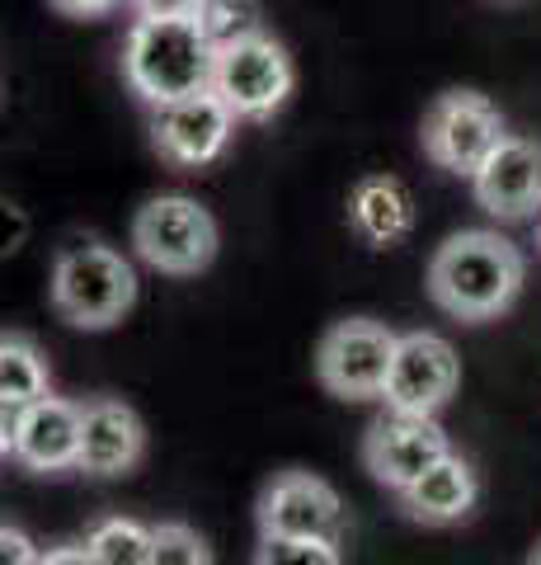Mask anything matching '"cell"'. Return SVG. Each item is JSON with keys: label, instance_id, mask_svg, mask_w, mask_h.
<instances>
[{"label": "cell", "instance_id": "17", "mask_svg": "<svg viewBox=\"0 0 541 565\" xmlns=\"http://www.w3.org/2000/svg\"><path fill=\"white\" fill-rule=\"evenodd\" d=\"M43 396H47V359L29 334H6L0 340V434L14 429V419Z\"/></svg>", "mask_w": 541, "mask_h": 565}, {"label": "cell", "instance_id": "21", "mask_svg": "<svg viewBox=\"0 0 541 565\" xmlns=\"http://www.w3.org/2000/svg\"><path fill=\"white\" fill-rule=\"evenodd\" d=\"M147 565H213V552L188 523H155Z\"/></svg>", "mask_w": 541, "mask_h": 565}, {"label": "cell", "instance_id": "12", "mask_svg": "<svg viewBox=\"0 0 541 565\" xmlns=\"http://www.w3.org/2000/svg\"><path fill=\"white\" fill-rule=\"evenodd\" d=\"M470 193L499 222H522L541 212V141L504 137L470 174Z\"/></svg>", "mask_w": 541, "mask_h": 565}, {"label": "cell", "instance_id": "15", "mask_svg": "<svg viewBox=\"0 0 541 565\" xmlns=\"http://www.w3.org/2000/svg\"><path fill=\"white\" fill-rule=\"evenodd\" d=\"M476 471H470L466 457L447 452L443 462H433L410 490H400V509L414 519V523H429V527H443V523H457L476 509Z\"/></svg>", "mask_w": 541, "mask_h": 565}, {"label": "cell", "instance_id": "14", "mask_svg": "<svg viewBox=\"0 0 541 565\" xmlns=\"http://www.w3.org/2000/svg\"><path fill=\"white\" fill-rule=\"evenodd\" d=\"M147 452V424L128 401L95 396L80 405V462L76 471L85 476H128Z\"/></svg>", "mask_w": 541, "mask_h": 565}, {"label": "cell", "instance_id": "19", "mask_svg": "<svg viewBox=\"0 0 541 565\" xmlns=\"http://www.w3.org/2000/svg\"><path fill=\"white\" fill-rule=\"evenodd\" d=\"M194 20L213 47H231L240 39L264 33V10H259V0H203Z\"/></svg>", "mask_w": 541, "mask_h": 565}, {"label": "cell", "instance_id": "4", "mask_svg": "<svg viewBox=\"0 0 541 565\" xmlns=\"http://www.w3.org/2000/svg\"><path fill=\"white\" fill-rule=\"evenodd\" d=\"M132 250L155 274L188 278L217 259V222L188 193H161L132 217Z\"/></svg>", "mask_w": 541, "mask_h": 565}, {"label": "cell", "instance_id": "16", "mask_svg": "<svg viewBox=\"0 0 541 565\" xmlns=\"http://www.w3.org/2000/svg\"><path fill=\"white\" fill-rule=\"evenodd\" d=\"M348 226L368 241V245H396L410 236L414 226V199L396 174H368L358 180V189L348 193Z\"/></svg>", "mask_w": 541, "mask_h": 565}, {"label": "cell", "instance_id": "25", "mask_svg": "<svg viewBox=\"0 0 541 565\" xmlns=\"http://www.w3.org/2000/svg\"><path fill=\"white\" fill-rule=\"evenodd\" d=\"M39 565H99V561L90 556V546H47Z\"/></svg>", "mask_w": 541, "mask_h": 565}, {"label": "cell", "instance_id": "1", "mask_svg": "<svg viewBox=\"0 0 541 565\" xmlns=\"http://www.w3.org/2000/svg\"><path fill=\"white\" fill-rule=\"evenodd\" d=\"M522 250L499 232H457L429 259V297L452 321L480 326L504 316L522 292Z\"/></svg>", "mask_w": 541, "mask_h": 565}, {"label": "cell", "instance_id": "20", "mask_svg": "<svg viewBox=\"0 0 541 565\" xmlns=\"http://www.w3.org/2000/svg\"><path fill=\"white\" fill-rule=\"evenodd\" d=\"M255 565H344V556L325 537H259Z\"/></svg>", "mask_w": 541, "mask_h": 565}, {"label": "cell", "instance_id": "6", "mask_svg": "<svg viewBox=\"0 0 541 565\" xmlns=\"http://www.w3.org/2000/svg\"><path fill=\"white\" fill-rule=\"evenodd\" d=\"M400 334H391L381 321L368 316H348L321 334L316 349V377L329 396L339 401H372L387 392L391 363H396Z\"/></svg>", "mask_w": 541, "mask_h": 565}, {"label": "cell", "instance_id": "23", "mask_svg": "<svg viewBox=\"0 0 541 565\" xmlns=\"http://www.w3.org/2000/svg\"><path fill=\"white\" fill-rule=\"evenodd\" d=\"M39 546L29 542V533H20V527H0V565H39Z\"/></svg>", "mask_w": 541, "mask_h": 565}, {"label": "cell", "instance_id": "7", "mask_svg": "<svg viewBox=\"0 0 541 565\" xmlns=\"http://www.w3.org/2000/svg\"><path fill=\"white\" fill-rule=\"evenodd\" d=\"M424 156L439 170H452V174H476L480 161L490 156L495 147L509 132H504V118L499 109L485 95L476 90H447L429 104L424 114Z\"/></svg>", "mask_w": 541, "mask_h": 565}, {"label": "cell", "instance_id": "11", "mask_svg": "<svg viewBox=\"0 0 541 565\" xmlns=\"http://www.w3.org/2000/svg\"><path fill=\"white\" fill-rule=\"evenodd\" d=\"M259 537H325L339 542L344 533V500L335 486L311 471H283L273 476L259 494Z\"/></svg>", "mask_w": 541, "mask_h": 565}, {"label": "cell", "instance_id": "10", "mask_svg": "<svg viewBox=\"0 0 541 565\" xmlns=\"http://www.w3.org/2000/svg\"><path fill=\"white\" fill-rule=\"evenodd\" d=\"M452 452L447 434L439 429L433 415H381L368 438H363V467L372 471V481H381L387 490H410L419 476H424L433 462H443Z\"/></svg>", "mask_w": 541, "mask_h": 565}, {"label": "cell", "instance_id": "5", "mask_svg": "<svg viewBox=\"0 0 541 565\" xmlns=\"http://www.w3.org/2000/svg\"><path fill=\"white\" fill-rule=\"evenodd\" d=\"M296 85V71L288 47L269 39V33H255V39H240L231 47H217L213 62V90L226 99L240 122H259L273 118L288 104Z\"/></svg>", "mask_w": 541, "mask_h": 565}, {"label": "cell", "instance_id": "24", "mask_svg": "<svg viewBox=\"0 0 541 565\" xmlns=\"http://www.w3.org/2000/svg\"><path fill=\"white\" fill-rule=\"evenodd\" d=\"M62 14H72V20H95V14H109L113 6H123V0H52Z\"/></svg>", "mask_w": 541, "mask_h": 565}, {"label": "cell", "instance_id": "22", "mask_svg": "<svg viewBox=\"0 0 541 565\" xmlns=\"http://www.w3.org/2000/svg\"><path fill=\"white\" fill-rule=\"evenodd\" d=\"M137 20H194L203 0H128Z\"/></svg>", "mask_w": 541, "mask_h": 565}, {"label": "cell", "instance_id": "3", "mask_svg": "<svg viewBox=\"0 0 541 565\" xmlns=\"http://www.w3.org/2000/svg\"><path fill=\"white\" fill-rule=\"evenodd\" d=\"M137 302V274L132 264L95 236H80L62 245L52 264V307L76 330H109Z\"/></svg>", "mask_w": 541, "mask_h": 565}, {"label": "cell", "instance_id": "2", "mask_svg": "<svg viewBox=\"0 0 541 565\" xmlns=\"http://www.w3.org/2000/svg\"><path fill=\"white\" fill-rule=\"evenodd\" d=\"M213 62L217 47L207 43L198 20H137L123 43V76L151 109L213 90Z\"/></svg>", "mask_w": 541, "mask_h": 565}, {"label": "cell", "instance_id": "8", "mask_svg": "<svg viewBox=\"0 0 541 565\" xmlns=\"http://www.w3.org/2000/svg\"><path fill=\"white\" fill-rule=\"evenodd\" d=\"M457 382H462L457 349L443 334L414 330V334H400L381 401H387V411H400V415H439L452 401V392H457Z\"/></svg>", "mask_w": 541, "mask_h": 565}, {"label": "cell", "instance_id": "26", "mask_svg": "<svg viewBox=\"0 0 541 565\" xmlns=\"http://www.w3.org/2000/svg\"><path fill=\"white\" fill-rule=\"evenodd\" d=\"M532 565H541V546H537V556H532Z\"/></svg>", "mask_w": 541, "mask_h": 565}, {"label": "cell", "instance_id": "18", "mask_svg": "<svg viewBox=\"0 0 541 565\" xmlns=\"http://www.w3.org/2000/svg\"><path fill=\"white\" fill-rule=\"evenodd\" d=\"M85 546H90V556L99 565H147V556H151V527L137 523V519H123V514H109V519H99L90 527Z\"/></svg>", "mask_w": 541, "mask_h": 565}, {"label": "cell", "instance_id": "13", "mask_svg": "<svg viewBox=\"0 0 541 565\" xmlns=\"http://www.w3.org/2000/svg\"><path fill=\"white\" fill-rule=\"evenodd\" d=\"M0 448L24 471H39V476L72 471L80 462V405L47 392L14 419V429H6Z\"/></svg>", "mask_w": 541, "mask_h": 565}, {"label": "cell", "instance_id": "9", "mask_svg": "<svg viewBox=\"0 0 541 565\" xmlns=\"http://www.w3.org/2000/svg\"><path fill=\"white\" fill-rule=\"evenodd\" d=\"M236 122L240 118L226 109V99L217 90H198V95H184V99L155 109L151 147L161 151V161H170V166L198 170V166H213L217 156L226 151Z\"/></svg>", "mask_w": 541, "mask_h": 565}]
</instances>
